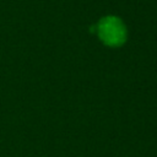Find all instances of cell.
<instances>
[{
	"mask_svg": "<svg viewBox=\"0 0 157 157\" xmlns=\"http://www.w3.org/2000/svg\"><path fill=\"white\" fill-rule=\"evenodd\" d=\"M99 38L110 47H119L126 40V28L123 21L114 16H107L98 23Z\"/></svg>",
	"mask_w": 157,
	"mask_h": 157,
	"instance_id": "1",
	"label": "cell"
}]
</instances>
